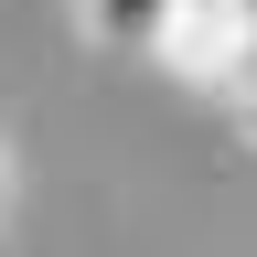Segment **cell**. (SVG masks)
<instances>
[{
    "label": "cell",
    "mask_w": 257,
    "mask_h": 257,
    "mask_svg": "<svg viewBox=\"0 0 257 257\" xmlns=\"http://www.w3.org/2000/svg\"><path fill=\"white\" fill-rule=\"evenodd\" d=\"M161 11H172V0H75V32H86L96 54H150Z\"/></svg>",
    "instance_id": "7a4b0ae2"
},
{
    "label": "cell",
    "mask_w": 257,
    "mask_h": 257,
    "mask_svg": "<svg viewBox=\"0 0 257 257\" xmlns=\"http://www.w3.org/2000/svg\"><path fill=\"white\" fill-rule=\"evenodd\" d=\"M150 64L193 96H246L257 86V0H172L150 32Z\"/></svg>",
    "instance_id": "6da1fadb"
},
{
    "label": "cell",
    "mask_w": 257,
    "mask_h": 257,
    "mask_svg": "<svg viewBox=\"0 0 257 257\" xmlns=\"http://www.w3.org/2000/svg\"><path fill=\"white\" fill-rule=\"evenodd\" d=\"M11 204H22V161H11V140H0V225H11Z\"/></svg>",
    "instance_id": "3957f363"
},
{
    "label": "cell",
    "mask_w": 257,
    "mask_h": 257,
    "mask_svg": "<svg viewBox=\"0 0 257 257\" xmlns=\"http://www.w3.org/2000/svg\"><path fill=\"white\" fill-rule=\"evenodd\" d=\"M236 140H246V150H257V86H246V96H236Z\"/></svg>",
    "instance_id": "277c9868"
}]
</instances>
